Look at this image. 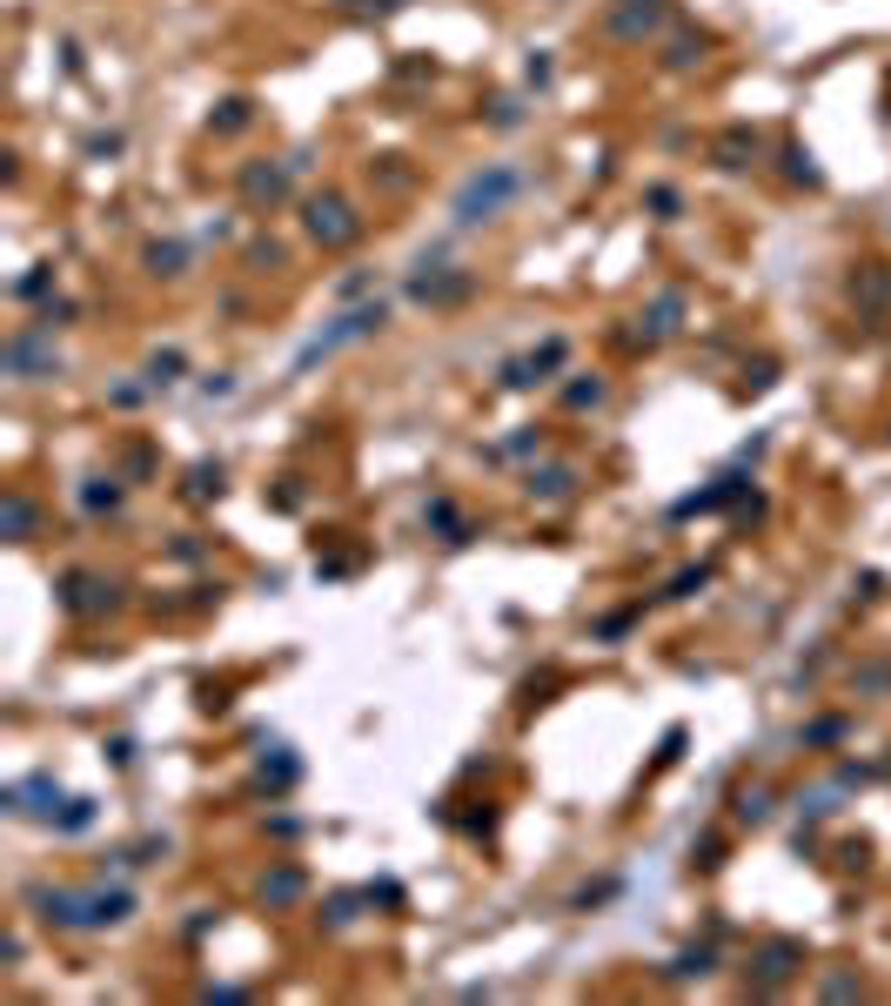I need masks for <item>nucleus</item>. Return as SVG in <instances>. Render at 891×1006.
Masks as SVG:
<instances>
[{"instance_id":"obj_1","label":"nucleus","mask_w":891,"mask_h":1006,"mask_svg":"<svg viewBox=\"0 0 891 1006\" xmlns=\"http://www.w3.org/2000/svg\"><path fill=\"white\" fill-rule=\"evenodd\" d=\"M509 189H516V175H489V182H469V195L456 202V222H483V215H489V209H496V202H503Z\"/></svg>"},{"instance_id":"obj_2","label":"nucleus","mask_w":891,"mask_h":1006,"mask_svg":"<svg viewBox=\"0 0 891 1006\" xmlns=\"http://www.w3.org/2000/svg\"><path fill=\"white\" fill-rule=\"evenodd\" d=\"M308 229H315L322 242H348V235H355V222H348V209H342L335 195H328V202H322V195L308 202Z\"/></svg>"}]
</instances>
